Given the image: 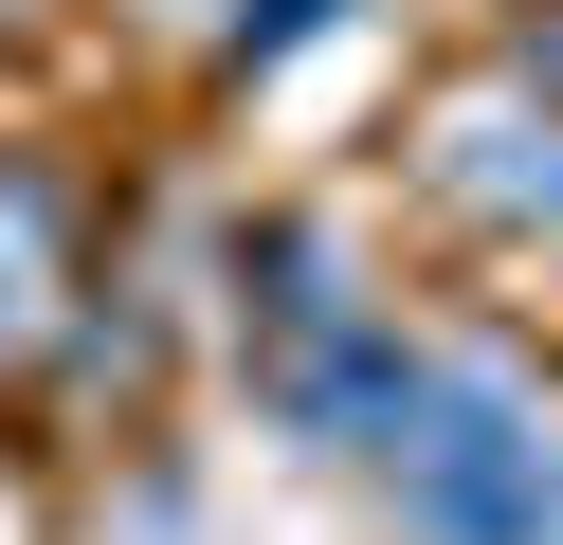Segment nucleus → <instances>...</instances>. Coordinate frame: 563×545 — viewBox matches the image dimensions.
<instances>
[{
    "label": "nucleus",
    "mask_w": 563,
    "mask_h": 545,
    "mask_svg": "<svg viewBox=\"0 0 563 545\" xmlns=\"http://www.w3.org/2000/svg\"><path fill=\"white\" fill-rule=\"evenodd\" d=\"M382 509H400V545H545L563 509V400L527 382L509 346H418L400 418H382Z\"/></svg>",
    "instance_id": "f257e3e1"
},
{
    "label": "nucleus",
    "mask_w": 563,
    "mask_h": 545,
    "mask_svg": "<svg viewBox=\"0 0 563 545\" xmlns=\"http://www.w3.org/2000/svg\"><path fill=\"white\" fill-rule=\"evenodd\" d=\"M128 19H219V0H128Z\"/></svg>",
    "instance_id": "423d86ee"
},
{
    "label": "nucleus",
    "mask_w": 563,
    "mask_h": 545,
    "mask_svg": "<svg viewBox=\"0 0 563 545\" xmlns=\"http://www.w3.org/2000/svg\"><path fill=\"white\" fill-rule=\"evenodd\" d=\"M91 273H110L91 182H74V164H37V145H0V400H37V363L74 346Z\"/></svg>",
    "instance_id": "7ed1b4c3"
},
{
    "label": "nucleus",
    "mask_w": 563,
    "mask_h": 545,
    "mask_svg": "<svg viewBox=\"0 0 563 545\" xmlns=\"http://www.w3.org/2000/svg\"><path fill=\"white\" fill-rule=\"evenodd\" d=\"M545 545H563V509H545Z\"/></svg>",
    "instance_id": "0eeeda50"
},
{
    "label": "nucleus",
    "mask_w": 563,
    "mask_h": 545,
    "mask_svg": "<svg viewBox=\"0 0 563 545\" xmlns=\"http://www.w3.org/2000/svg\"><path fill=\"white\" fill-rule=\"evenodd\" d=\"M364 19V0H219V19H200V73H219V91H273V73L309 55V36H345Z\"/></svg>",
    "instance_id": "39448f33"
},
{
    "label": "nucleus",
    "mask_w": 563,
    "mask_h": 545,
    "mask_svg": "<svg viewBox=\"0 0 563 545\" xmlns=\"http://www.w3.org/2000/svg\"><path fill=\"white\" fill-rule=\"evenodd\" d=\"M418 182H437L473 237H563V91L473 73V91L418 109Z\"/></svg>",
    "instance_id": "f03ea898"
},
{
    "label": "nucleus",
    "mask_w": 563,
    "mask_h": 545,
    "mask_svg": "<svg viewBox=\"0 0 563 545\" xmlns=\"http://www.w3.org/2000/svg\"><path fill=\"white\" fill-rule=\"evenodd\" d=\"M400 382H418V327L382 309V291H345V309H328V327H291V346H255V400H273V436H309V455H345V472L382 455Z\"/></svg>",
    "instance_id": "20e7f679"
}]
</instances>
